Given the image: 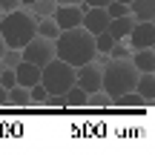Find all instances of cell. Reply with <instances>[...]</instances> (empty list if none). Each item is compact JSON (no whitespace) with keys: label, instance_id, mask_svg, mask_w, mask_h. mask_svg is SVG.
<instances>
[{"label":"cell","instance_id":"cell-13","mask_svg":"<svg viewBox=\"0 0 155 155\" xmlns=\"http://www.w3.org/2000/svg\"><path fill=\"white\" fill-rule=\"evenodd\" d=\"M129 61L138 72H155V49H135Z\"/></svg>","mask_w":155,"mask_h":155},{"label":"cell","instance_id":"cell-26","mask_svg":"<svg viewBox=\"0 0 155 155\" xmlns=\"http://www.w3.org/2000/svg\"><path fill=\"white\" fill-rule=\"evenodd\" d=\"M55 3H58V6H78L81 0H55Z\"/></svg>","mask_w":155,"mask_h":155},{"label":"cell","instance_id":"cell-31","mask_svg":"<svg viewBox=\"0 0 155 155\" xmlns=\"http://www.w3.org/2000/svg\"><path fill=\"white\" fill-rule=\"evenodd\" d=\"M0 69H3V63H0Z\"/></svg>","mask_w":155,"mask_h":155},{"label":"cell","instance_id":"cell-9","mask_svg":"<svg viewBox=\"0 0 155 155\" xmlns=\"http://www.w3.org/2000/svg\"><path fill=\"white\" fill-rule=\"evenodd\" d=\"M81 17H83V9L81 3L78 6H55V12H52V20L58 23V29H75L81 26Z\"/></svg>","mask_w":155,"mask_h":155},{"label":"cell","instance_id":"cell-19","mask_svg":"<svg viewBox=\"0 0 155 155\" xmlns=\"http://www.w3.org/2000/svg\"><path fill=\"white\" fill-rule=\"evenodd\" d=\"M112 46H115V38H112L109 32L95 35V52H98V58H106V55L112 52Z\"/></svg>","mask_w":155,"mask_h":155},{"label":"cell","instance_id":"cell-15","mask_svg":"<svg viewBox=\"0 0 155 155\" xmlns=\"http://www.w3.org/2000/svg\"><path fill=\"white\" fill-rule=\"evenodd\" d=\"M129 15L135 20H155V0H129Z\"/></svg>","mask_w":155,"mask_h":155},{"label":"cell","instance_id":"cell-27","mask_svg":"<svg viewBox=\"0 0 155 155\" xmlns=\"http://www.w3.org/2000/svg\"><path fill=\"white\" fill-rule=\"evenodd\" d=\"M35 3H40V0H20V6H23V9H29V6H35Z\"/></svg>","mask_w":155,"mask_h":155},{"label":"cell","instance_id":"cell-22","mask_svg":"<svg viewBox=\"0 0 155 155\" xmlns=\"http://www.w3.org/2000/svg\"><path fill=\"white\" fill-rule=\"evenodd\" d=\"M17 83V75H15V69H0V86H6V89H12Z\"/></svg>","mask_w":155,"mask_h":155},{"label":"cell","instance_id":"cell-11","mask_svg":"<svg viewBox=\"0 0 155 155\" xmlns=\"http://www.w3.org/2000/svg\"><path fill=\"white\" fill-rule=\"evenodd\" d=\"M15 75H17V83L20 86H35V83H40V66H35V63H29V61H20L15 66Z\"/></svg>","mask_w":155,"mask_h":155},{"label":"cell","instance_id":"cell-21","mask_svg":"<svg viewBox=\"0 0 155 155\" xmlns=\"http://www.w3.org/2000/svg\"><path fill=\"white\" fill-rule=\"evenodd\" d=\"M104 9H106V15H109V17H121V15H129V6H127V3H118V0H109V3H106Z\"/></svg>","mask_w":155,"mask_h":155},{"label":"cell","instance_id":"cell-1","mask_svg":"<svg viewBox=\"0 0 155 155\" xmlns=\"http://www.w3.org/2000/svg\"><path fill=\"white\" fill-rule=\"evenodd\" d=\"M55 58L66 61L69 66H81V63L95 61L98 58V52H95V35H89L83 26L63 29L55 38Z\"/></svg>","mask_w":155,"mask_h":155},{"label":"cell","instance_id":"cell-4","mask_svg":"<svg viewBox=\"0 0 155 155\" xmlns=\"http://www.w3.org/2000/svg\"><path fill=\"white\" fill-rule=\"evenodd\" d=\"M40 83H43L52 95H63L75 83V66H69L61 58H52L49 63L40 66Z\"/></svg>","mask_w":155,"mask_h":155},{"label":"cell","instance_id":"cell-7","mask_svg":"<svg viewBox=\"0 0 155 155\" xmlns=\"http://www.w3.org/2000/svg\"><path fill=\"white\" fill-rule=\"evenodd\" d=\"M75 83H78L81 89H86V92L101 89V61H98V58L89 61V63L75 66Z\"/></svg>","mask_w":155,"mask_h":155},{"label":"cell","instance_id":"cell-2","mask_svg":"<svg viewBox=\"0 0 155 155\" xmlns=\"http://www.w3.org/2000/svg\"><path fill=\"white\" fill-rule=\"evenodd\" d=\"M138 81V69L132 66L129 58H106L101 63V89L109 95V106L115 98L132 92Z\"/></svg>","mask_w":155,"mask_h":155},{"label":"cell","instance_id":"cell-28","mask_svg":"<svg viewBox=\"0 0 155 155\" xmlns=\"http://www.w3.org/2000/svg\"><path fill=\"white\" fill-rule=\"evenodd\" d=\"M6 52V40H3V35H0V55Z\"/></svg>","mask_w":155,"mask_h":155},{"label":"cell","instance_id":"cell-14","mask_svg":"<svg viewBox=\"0 0 155 155\" xmlns=\"http://www.w3.org/2000/svg\"><path fill=\"white\" fill-rule=\"evenodd\" d=\"M61 106H66V109H78V106H86V89H81L78 83L66 89V92L61 95Z\"/></svg>","mask_w":155,"mask_h":155},{"label":"cell","instance_id":"cell-6","mask_svg":"<svg viewBox=\"0 0 155 155\" xmlns=\"http://www.w3.org/2000/svg\"><path fill=\"white\" fill-rule=\"evenodd\" d=\"M129 49H155V20H135V26L127 35Z\"/></svg>","mask_w":155,"mask_h":155},{"label":"cell","instance_id":"cell-12","mask_svg":"<svg viewBox=\"0 0 155 155\" xmlns=\"http://www.w3.org/2000/svg\"><path fill=\"white\" fill-rule=\"evenodd\" d=\"M135 26V17L132 15H121V17H109V26H106V32L112 35L115 40H127L129 29Z\"/></svg>","mask_w":155,"mask_h":155},{"label":"cell","instance_id":"cell-20","mask_svg":"<svg viewBox=\"0 0 155 155\" xmlns=\"http://www.w3.org/2000/svg\"><path fill=\"white\" fill-rule=\"evenodd\" d=\"M23 61V55H20V49H9V46H6V52L3 55H0V63H3L6 69H15L17 63Z\"/></svg>","mask_w":155,"mask_h":155},{"label":"cell","instance_id":"cell-24","mask_svg":"<svg viewBox=\"0 0 155 155\" xmlns=\"http://www.w3.org/2000/svg\"><path fill=\"white\" fill-rule=\"evenodd\" d=\"M109 0H81V9H89V6H106Z\"/></svg>","mask_w":155,"mask_h":155},{"label":"cell","instance_id":"cell-25","mask_svg":"<svg viewBox=\"0 0 155 155\" xmlns=\"http://www.w3.org/2000/svg\"><path fill=\"white\" fill-rule=\"evenodd\" d=\"M0 106H9V89L0 86Z\"/></svg>","mask_w":155,"mask_h":155},{"label":"cell","instance_id":"cell-5","mask_svg":"<svg viewBox=\"0 0 155 155\" xmlns=\"http://www.w3.org/2000/svg\"><path fill=\"white\" fill-rule=\"evenodd\" d=\"M20 55H23V61L35 63V66H43V63H49L52 58H55V40L35 35V38L20 49Z\"/></svg>","mask_w":155,"mask_h":155},{"label":"cell","instance_id":"cell-3","mask_svg":"<svg viewBox=\"0 0 155 155\" xmlns=\"http://www.w3.org/2000/svg\"><path fill=\"white\" fill-rule=\"evenodd\" d=\"M0 35H3L9 49H23L35 38V17L23 6L15 9V12H6L3 20H0Z\"/></svg>","mask_w":155,"mask_h":155},{"label":"cell","instance_id":"cell-18","mask_svg":"<svg viewBox=\"0 0 155 155\" xmlns=\"http://www.w3.org/2000/svg\"><path fill=\"white\" fill-rule=\"evenodd\" d=\"M55 0H40V3H35V6H29V15L35 17V20H40V17H52V12H55Z\"/></svg>","mask_w":155,"mask_h":155},{"label":"cell","instance_id":"cell-30","mask_svg":"<svg viewBox=\"0 0 155 155\" xmlns=\"http://www.w3.org/2000/svg\"><path fill=\"white\" fill-rule=\"evenodd\" d=\"M0 20H3V12H0Z\"/></svg>","mask_w":155,"mask_h":155},{"label":"cell","instance_id":"cell-29","mask_svg":"<svg viewBox=\"0 0 155 155\" xmlns=\"http://www.w3.org/2000/svg\"><path fill=\"white\" fill-rule=\"evenodd\" d=\"M118 3H127V6H129V0H118Z\"/></svg>","mask_w":155,"mask_h":155},{"label":"cell","instance_id":"cell-8","mask_svg":"<svg viewBox=\"0 0 155 155\" xmlns=\"http://www.w3.org/2000/svg\"><path fill=\"white\" fill-rule=\"evenodd\" d=\"M81 26L86 29L89 35L106 32V26H109V15H106V9H104V6H89V9H83Z\"/></svg>","mask_w":155,"mask_h":155},{"label":"cell","instance_id":"cell-10","mask_svg":"<svg viewBox=\"0 0 155 155\" xmlns=\"http://www.w3.org/2000/svg\"><path fill=\"white\" fill-rule=\"evenodd\" d=\"M141 98L147 101V106L155 104V72H138V81H135V89Z\"/></svg>","mask_w":155,"mask_h":155},{"label":"cell","instance_id":"cell-16","mask_svg":"<svg viewBox=\"0 0 155 155\" xmlns=\"http://www.w3.org/2000/svg\"><path fill=\"white\" fill-rule=\"evenodd\" d=\"M9 106H20V109L32 106V98H29V89H26V86H20V83H15V86L9 89Z\"/></svg>","mask_w":155,"mask_h":155},{"label":"cell","instance_id":"cell-17","mask_svg":"<svg viewBox=\"0 0 155 155\" xmlns=\"http://www.w3.org/2000/svg\"><path fill=\"white\" fill-rule=\"evenodd\" d=\"M35 35H40V38H49V40H55L58 35H61V29H58V23L52 20V17H40V20H35Z\"/></svg>","mask_w":155,"mask_h":155},{"label":"cell","instance_id":"cell-23","mask_svg":"<svg viewBox=\"0 0 155 155\" xmlns=\"http://www.w3.org/2000/svg\"><path fill=\"white\" fill-rule=\"evenodd\" d=\"M15 9H20V0H0V12H15Z\"/></svg>","mask_w":155,"mask_h":155}]
</instances>
